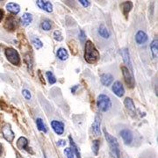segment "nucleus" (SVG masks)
Segmentation results:
<instances>
[{"label": "nucleus", "instance_id": "20", "mask_svg": "<svg viewBox=\"0 0 158 158\" xmlns=\"http://www.w3.org/2000/svg\"><path fill=\"white\" fill-rule=\"evenodd\" d=\"M27 145H28V141L27 138H25V137H19V140L17 141V146L19 149H25V150L29 151Z\"/></svg>", "mask_w": 158, "mask_h": 158}, {"label": "nucleus", "instance_id": "7", "mask_svg": "<svg viewBox=\"0 0 158 158\" xmlns=\"http://www.w3.org/2000/svg\"><path fill=\"white\" fill-rule=\"evenodd\" d=\"M51 127L55 131V133L58 135H62L64 133V124L61 121H58V120L51 121Z\"/></svg>", "mask_w": 158, "mask_h": 158}, {"label": "nucleus", "instance_id": "4", "mask_svg": "<svg viewBox=\"0 0 158 158\" xmlns=\"http://www.w3.org/2000/svg\"><path fill=\"white\" fill-rule=\"evenodd\" d=\"M6 56L7 60L11 62V64L19 66L20 64V56L19 55L17 50H15L12 48H8L6 49Z\"/></svg>", "mask_w": 158, "mask_h": 158}, {"label": "nucleus", "instance_id": "5", "mask_svg": "<svg viewBox=\"0 0 158 158\" xmlns=\"http://www.w3.org/2000/svg\"><path fill=\"white\" fill-rule=\"evenodd\" d=\"M121 71H122L125 82H126V84L127 85V87H129L131 89L134 88L135 85V78H134V76H133L132 72L126 66H122L121 67Z\"/></svg>", "mask_w": 158, "mask_h": 158}, {"label": "nucleus", "instance_id": "8", "mask_svg": "<svg viewBox=\"0 0 158 158\" xmlns=\"http://www.w3.org/2000/svg\"><path fill=\"white\" fill-rule=\"evenodd\" d=\"M112 90H113V93L117 97H119V98L122 97L125 94V89L124 87H123V85L119 81H116L113 84Z\"/></svg>", "mask_w": 158, "mask_h": 158}, {"label": "nucleus", "instance_id": "3", "mask_svg": "<svg viewBox=\"0 0 158 158\" xmlns=\"http://www.w3.org/2000/svg\"><path fill=\"white\" fill-rule=\"evenodd\" d=\"M104 134L106 136V139L107 141L109 147L111 148V151L113 153V156L114 158H119V147H118V143L117 139L115 137L112 136L109 133L106 132V130H104Z\"/></svg>", "mask_w": 158, "mask_h": 158}, {"label": "nucleus", "instance_id": "17", "mask_svg": "<svg viewBox=\"0 0 158 158\" xmlns=\"http://www.w3.org/2000/svg\"><path fill=\"white\" fill-rule=\"evenodd\" d=\"M135 40L138 44H144L148 40V35L145 32L143 31H139L135 35Z\"/></svg>", "mask_w": 158, "mask_h": 158}, {"label": "nucleus", "instance_id": "35", "mask_svg": "<svg viewBox=\"0 0 158 158\" xmlns=\"http://www.w3.org/2000/svg\"><path fill=\"white\" fill-rule=\"evenodd\" d=\"M79 37H80V40H81V41H82V42H84V41H85V33H84V31H80Z\"/></svg>", "mask_w": 158, "mask_h": 158}, {"label": "nucleus", "instance_id": "2", "mask_svg": "<svg viewBox=\"0 0 158 158\" xmlns=\"http://www.w3.org/2000/svg\"><path fill=\"white\" fill-rule=\"evenodd\" d=\"M97 106L100 112H107L112 107L111 98L106 94H100L97 98Z\"/></svg>", "mask_w": 158, "mask_h": 158}, {"label": "nucleus", "instance_id": "16", "mask_svg": "<svg viewBox=\"0 0 158 158\" xmlns=\"http://www.w3.org/2000/svg\"><path fill=\"white\" fill-rule=\"evenodd\" d=\"M6 10L14 15H17L20 11V6L16 3H8L6 5Z\"/></svg>", "mask_w": 158, "mask_h": 158}, {"label": "nucleus", "instance_id": "36", "mask_svg": "<svg viewBox=\"0 0 158 158\" xmlns=\"http://www.w3.org/2000/svg\"><path fill=\"white\" fill-rule=\"evenodd\" d=\"M57 145H58V146H63V145H65V141H57Z\"/></svg>", "mask_w": 158, "mask_h": 158}, {"label": "nucleus", "instance_id": "34", "mask_svg": "<svg viewBox=\"0 0 158 158\" xmlns=\"http://www.w3.org/2000/svg\"><path fill=\"white\" fill-rule=\"evenodd\" d=\"M79 3L84 7H88L90 6V1H88V0H79Z\"/></svg>", "mask_w": 158, "mask_h": 158}, {"label": "nucleus", "instance_id": "30", "mask_svg": "<svg viewBox=\"0 0 158 158\" xmlns=\"http://www.w3.org/2000/svg\"><path fill=\"white\" fill-rule=\"evenodd\" d=\"M33 44H34V47H35L37 49L41 48L42 46H43V43L41 42V40L40 39H38V38H34V39H33Z\"/></svg>", "mask_w": 158, "mask_h": 158}, {"label": "nucleus", "instance_id": "32", "mask_svg": "<svg viewBox=\"0 0 158 158\" xmlns=\"http://www.w3.org/2000/svg\"><path fill=\"white\" fill-rule=\"evenodd\" d=\"M54 38L57 41H62V40H63V37H62L61 31H59V30L55 31V33H54Z\"/></svg>", "mask_w": 158, "mask_h": 158}, {"label": "nucleus", "instance_id": "21", "mask_svg": "<svg viewBox=\"0 0 158 158\" xmlns=\"http://www.w3.org/2000/svg\"><path fill=\"white\" fill-rule=\"evenodd\" d=\"M57 58H59L61 61H66L67 59L69 58V54L67 50L63 48H61L57 50L56 53Z\"/></svg>", "mask_w": 158, "mask_h": 158}, {"label": "nucleus", "instance_id": "13", "mask_svg": "<svg viewBox=\"0 0 158 158\" xmlns=\"http://www.w3.org/2000/svg\"><path fill=\"white\" fill-rule=\"evenodd\" d=\"M121 56L123 57V61L127 65V68L129 69L130 71H132V63H131V60H130L129 51L127 48H123L121 50Z\"/></svg>", "mask_w": 158, "mask_h": 158}, {"label": "nucleus", "instance_id": "33", "mask_svg": "<svg viewBox=\"0 0 158 158\" xmlns=\"http://www.w3.org/2000/svg\"><path fill=\"white\" fill-rule=\"evenodd\" d=\"M22 93H23V96L25 97V98H26V99H27V100L31 99L32 95H31V93H30V91H29L28 90H23Z\"/></svg>", "mask_w": 158, "mask_h": 158}, {"label": "nucleus", "instance_id": "6", "mask_svg": "<svg viewBox=\"0 0 158 158\" xmlns=\"http://www.w3.org/2000/svg\"><path fill=\"white\" fill-rule=\"evenodd\" d=\"M2 134H3L4 138L7 141H9V142H12L14 137H15V135L12 132V130L11 128V126L9 124H6L3 127V128H2Z\"/></svg>", "mask_w": 158, "mask_h": 158}, {"label": "nucleus", "instance_id": "39", "mask_svg": "<svg viewBox=\"0 0 158 158\" xmlns=\"http://www.w3.org/2000/svg\"><path fill=\"white\" fill-rule=\"evenodd\" d=\"M2 154H3V146H2V144L0 143V156H2Z\"/></svg>", "mask_w": 158, "mask_h": 158}, {"label": "nucleus", "instance_id": "1", "mask_svg": "<svg viewBox=\"0 0 158 158\" xmlns=\"http://www.w3.org/2000/svg\"><path fill=\"white\" fill-rule=\"evenodd\" d=\"M99 52L98 51L95 45L90 41L87 40L85 43V60L88 63L93 64L99 60Z\"/></svg>", "mask_w": 158, "mask_h": 158}, {"label": "nucleus", "instance_id": "18", "mask_svg": "<svg viewBox=\"0 0 158 158\" xmlns=\"http://www.w3.org/2000/svg\"><path fill=\"white\" fill-rule=\"evenodd\" d=\"M100 79H101V83L105 86H109L113 83V77L110 73H106L102 75Z\"/></svg>", "mask_w": 158, "mask_h": 158}, {"label": "nucleus", "instance_id": "14", "mask_svg": "<svg viewBox=\"0 0 158 158\" xmlns=\"http://www.w3.org/2000/svg\"><path fill=\"white\" fill-rule=\"evenodd\" d=\"M132 8H133V3L131 1H126V2H123L120 5V9H121V11H122L123 14L126 17L128 16V14H129L130 11L132 10Z\"/></svg>", "mask_w": 158, "mask_h": 158}, {"label": "nucleus", "instance_id": "28", "mask_svg": "<svg viewBox=\"0 0 158 158\" xmlns=\"http://www.w3.org/2000/svg\"><path fill=\"white\" fill-rule=\"evenodd\" d=\"M69 48L71 50V53L73 55H76L77 52V44L76 43L75 40H70L69 43Z\"/></svg>", "mask_w": 158, "mask_h": 158}, {"label": "nucleus", "instance_id": "10", "mask_svg": "<svg viewBox=\"0 0 158 158\" xmlns=\"http://www.w3.org/2000/svg\"><path fill=\"white\" fill-rule=\"evenodd\" d=\"M120 136L122 137V139H123V141H124V142L126 144H130V143L133 141V139H134L132 132L128 129L121 130V132H120Z\"/></svg>", "mask_w": 158, "mask_h": 158}, {"label": "nucleus", "instance_id": "22", "mask_svg": "<svg viewBox=\"0 0 158 158\" xmlns=\"http://www.w3.org/2000/svg\"><path fill=\"white\" fill-rule=\"evenodd\" d=\"M21 20H22L23 26H24V27H27L29 24L32 22V20H33V16H32L30 13L26 12V13L23 14L22 18H21Z\"/></svg>", "mask_w": 158, "mask_h": 158}, {"label": "nucleus", "instance_id": "38", "mask_svg": "<svg viewBox=\"0 0 158 158\" xmlns=\"http://www.w3.org/2000/svg\"><path fill=\"white\" fill-rule=\"evenodd\" d=\"M78 88V86L77 85H76V86H74L73 89H71V91H72V93H75V91H76V90Z\"/></svg>", "mask_w": 158, "mask_h": 158}, {"label": "nucleus", "instance_id": "23", "mask_svg": "<svg viewBox=\"0 0 158 158\" xmlns=\"http://www.w3.org/2000/svg\"><path fill=\"white\" fill-rule=\"evenodd\" d=\"M151 52H152V56L154 58H157V50H158V40L157 39H155L152 41L151 45H150Z\"/></svg>", "mask_w": 158, "mask_h": 158}, {"label": "nucleus", "instance_id": "11", "mask_svg": "<svg viewBox=\"0 0 158 158\" xmlns=\"http://www.w3.org/2000/svg\"><path fill=\"white\" fill-rule=\"evenodd\" d=\"M37 6H39L40 9L44 10L47 12H52L53 11V6L49 1H42V0H38L36 1Z\"/></svg>", "mask_w": 158, "mask_h": 158}, {"label": "nucleus", "instance_id": "12", "mask_svg": "<svg viewBox=\"0 0 158 158\" xmlns=\"http://www.w3.org/2000/svg\"><path fill=\"white\" fill-rule=\"evenodd\" d=\"M6 28L10 31H13L17 27V20L13 16H9L6 19V25H5Z\"/></svg>", "mask_w": 158, "mask_h": 158}, {"label": "nucleus", "instance_id": "26", "mask_svg": "<svg viewBox=\"0 0 158 158\" xmlns=\"http://www.w3.org/2000/svg\"><path fill=\"white\" fill-rule=\"evenodd\" d=\"M99 146H100V141L99 140H94L92 141V151L96 156L98 154Z\"/></svg>", "mask_w": 158, "mask_h": 158}, {"label": "nucleus", "instance_id": "29", "mask_svg": "<svg viewBox=\"0 0 158 158\" xmlns=\"http://www.w3.org/2000/svg\"><path fill=\"white\" fill-rule=\"evenodd\" d=\"M47 77H48V82H49V84L50 85H54L56 82V77H55V75L50 72V71H48L47 73Z\"/></svg>", "mask_w": 158, "mask_h": 158}, {"label": "nucleus", "instance_id": "27", "mask_svg": "<svg viewBox=\"0 0 158 158\" xmlns=\"http://www.w3.org/2000/svg\"><path fill=\"white\" fill-rule=\"evenodd\" d=\"M52 27V24L48 19H45L41 22V28L44 31H49Z\"/></svg>", "mask_w": 158, "mask_h": 158}, {"label": "nucleus", "instance_id": "19", "mask_svg": "<svg viewBox=\"0 0 158 158\" xmlns=\"http://www.w3.org/2000/svg\"><path fill=\"white\" fill-rule=\"evenodd\" d=\"M98 32V34H99L101 37H103L104 39H108V38L110 37V35H111L108 28L104 25V24H101V25L99 26Z\"/></svg>", "mask_w": 158, "mask_h": 158}, {"label": "nucleus", "instance_id": "9", "mask_svg": "<svg viewBox=\"0 0 158 158\" xmlns=\"http://www.w3.org/2000/svg\"><path fill=\"white\" fill-rule=\"evenodd\" d=\"M100 124H101V118L97 115L95 117V120L93 121V123L91 125V130H92V133L95 135L96 136H98L100 135Z\"/></svg>", "mask_w": 158, "mask_h": 158}, {"label": "nucleus", "instance_id": "24", "mask_svg": "<svg viewBox=\"0 0 158 158\" xmlns=\"http://www.w3.org/2000/svg\"><path fill=\"white\" fill-rule=\"evenodd\" d=\"M69 140L70 146H71V149L73 150L74 154H76V156H77V158H81V155H80V152H79L78 148H77V144L74 142L72 137H71V136H69Z\"/></svg>", "mask_w": 158, "mask_h": 158}, {"label": "nucleus", "instance_id": "31", "mask_svg": "<svg viewBox=\"0 0 158 158\" xmlns=\"http://www.w3.org/2000/svg\"><path fill=\"white\" fill-rule=\"evenodd\" d=\"M64 154L67 156V158H74V152L71 149V148H66L64 149Z\"/></svg>", "mask_w": 158, "mask_h": 158}, {"label": "nucleus", "instance_id": "25", "mask_svg": "<svg viewBox=\"0 0 158 158\" xmlns=\"http://www.w3.org/2000/svg\"><path fill=\"white\" fill-rule=\"evenodd\" d=\"M36 125H37V128L40 130V131H41V132H44V133H47V127L45 126V124L43 123V121H42V119L41 118H38L36 119Z\"/></svg>", "mask_w": 158, "mask_h": 158}, {"label": "nucleus", "instance_id": "15", "mask_svg": "<svg viewBox=\"0 0 158 158\" xmlns=\"http://www.w3.org/2000/svg\"><path fill=\"white\" fill-rule=\"evenodd\" d=\"M124 104L125 106L127 107V109L128 110V112H129L131 114H133V115L135 114V104H134V101L132 100V98H126Z\"/></svg>", "mask_w": 158, "mask_h": 158}, {"label": "nucleus", "instance_id": "37", "mask_svg": "<svg viewBox=\"0 0 158 158\" xmlns=\"http://www.w3.org/2000/svg\"><path fill=\"white\" fill-rule=\"evenodd\" d=\"M3 16H4V11H3V10H2V9H0V21L2 20Z\"/></svg>", "mask_w": 158, "mask_h": 158}]
</instances>
